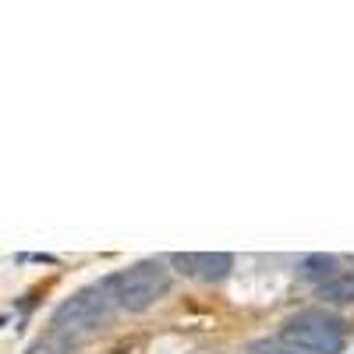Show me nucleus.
<instances>
[{
    "label": "nucleus",
    "mask_w": 354,
    "mask_h": 354,
    "mask_svg": "<svg viewBox=\"0 0 354 354\" xmlns=\"http://www.w3.org/2000/svg\"><path fill=\"white\" fill-rule=\"evenodd\" d=\"M113 308L117 305V294L113 287L103 280V283H93V287H82L78 294H71V298H64L61 305L53 308V326L61 333H88L103 326V322H110Z\"/></svg>",
    "instance_id": "nucleus-1"
},
{
    "label": "nucleus",
    "mask_w": 354,
    "mask_h": 354,
    "mask_svg": "<svg viewBox=\"0 0 354 354\" xmlns=\"http://www.w3.org/2000/svg\"><path fill=\"white\" fill-rule=\"evenodd\" d=\"M322 305H354V273H337L330 283L319 287Z\"/></svg>",
    "instance_id": "nucleus-6"
},
{
    "label": "nucleus",
    "mask_w": 354,
    "mask_h": 354,
    "mask_svg": "<svg viewBox=\"0 0 354 354\" xmlns=\"http://www.w3.org/2000/svg\"><path fill=\"white\" fill-rule=\"evenodd\" d=\"M234 270V259L227 252H198V280L205 283H220Z\"/></svg>",
    "instance_id": "nucleus-5"
},
{
    "label": "nucleus",
    "mask_w": 354,
    "mask_h": 354,
    "mask_svg": "<svg viewBox=\"0 0 354 354\" xmlns=\"http://www.w3.org/2000/svg\"><path fill=\"white\" fill-rule=\"evenodd\" d=\"M252 354H308V351H301V347H290V344H283V340L277 337V340H259Z\"/></svg>",
    "instance_id": "nucleus-9"
},
{
    "label": "nucleus",
    "mask_w": 354,
    "mask_h": 354,
    "mask_svg": "<svg viewBox=\"0 0 354 354\" xmlns=\"http://www.w3.org/2000/svg\"><path fill=\"white\" fill-rule=\"evenodd\" d=\"M25 354H71V344L57 340V337H46V340L28 344V351H25Z\"/></svg>",
    "instance_id": "nucleus-8"
},
{
    "label": "nucleus",
    "mask_w": 354,
    "mask_h": 354,
    "mask_svg": "<svg viewBox=\"0 0 354 354\" xmlns=\"http://www.w3.org/2000/svg\"><path fill=\"white\" fill-rule=\"evenodd\" d=\"M170 266H177V273L185 277H198V252H174Z\"/></svg>",
    "instance_id": "nucleus-7"
},
{
    "label": "nucleus",
    "mask_w": 354,
    "mask_h": 354,
    "mask_svg": "<svg viewBox=\"0 0 354 354\" xmlns=\"http://www.w3.org/2000/svg\"><path fill=\"white\" fill-rule=\"evenodd\" d=\"M344 322L330 312H301L283 322L280 330V340L290 344V347H301L308 354H340L344 351Z\"/></svg>",
    "instance_id": "nucleus-3"
},
{
    "label": "nucleus",
    "mask_w": 354,
    "mask_h": 354,
    "mask_svg": "<svg viewBox=\"0 0 354 354\" xmlns=\"http://www.w3.org/2000/svg\"><path fill=\"white\" fill-rule=\"evenodd\" d=\"M106 283L113 287L117 305H121V308L145 312V308H153L170 290V270L160 259H145V262L131 266V270H121V273L106 277Z\"/></svg>",
    "instance_id": "nucleus-2"
},
{
    "label": "nucleus",
    "mask_w": 354,
    "mask_h": 354,
    "mask_svg": "<svg viewBox=\"0 0 354 354\" xmlns=\"http://www.w3.org/2000/svg\"><path fill=\"white\" fill-rule=\"evenodd\" d=\"M298 277H301L305 283H315V287L330 283V280L337 277V255H326V252L305 255L301 266H298Z\"/></svg>",
    "instance_id": "nucleus-4"
}]
</instances>
